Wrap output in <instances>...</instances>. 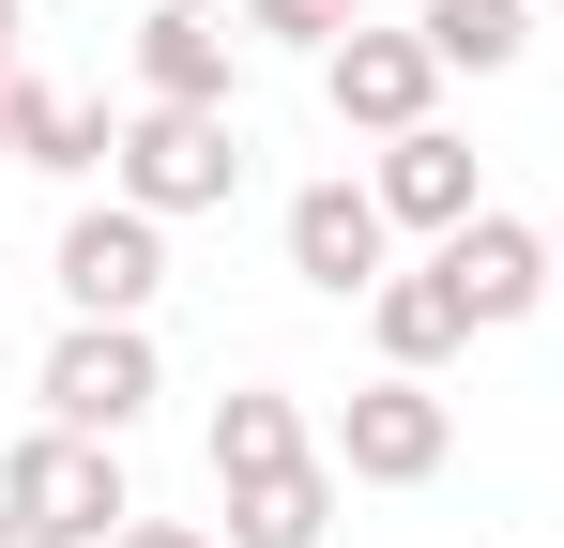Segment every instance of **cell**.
Segmentation results:
<instances>
[{
    "label": "cell",
    "mask_w": 564,
    "mask_h": 548,
    "mask_svg": "<svg viewBox=\"0 0 564 548\" xmlns=\"http://www.w3.org/2000/svg\"><path fill=\"white\" fill-rule=\"evenodd\" d=\"M0 548H77V534H46V518H15V503H0Z\"/></svg>",
    "instance_id": "cell-18"
},
{
    "label": "cell",
    "mask_w": 564,
    "mask_h": 548,
    "mask_svg": "<svg viewBox=\"0 0 564 548\" xmlns=\"http://www.w3.org/2000/svg\"><path fill=\"white\" fill-rule=\"evenodd\" d=\"M412 31L443 46V77H503V62H519V46H534L550 15H534V0H427Z\"/></svg>",
    "instance_id": "cell-15"
},
{
    "label": "cell",
    "mask_w": 564,
    "mask_h": 548,
    "mask_svg": "<svg viewBox=\"0 0 564 548\" xmlns=\"http://www.w3.org/2000/svg\"><path fill=\"white\" fill-rule=\"evenodd\" d=\"M321 534H336V457H290V472L229 487V534L214 548H321Z\"/></svg>",
    "instance_id": "cell-13"
},
{
    "label": "cell",
    "mask_w": 564,
    "mask_h": 548,
    "mask_svg": "<svg viewBox=\"0 0 564 548\" xmlns=\"http://www.w3.org/2000/svg\"><path fill=\"white\" fill-rule=\"evenodd\" d=\"M367 198H381V213H397V229H427V244L488 213V183H473V138H458V122H412V138H381V168H367Z\"/></svg>",
    "instance_id": "cell-10"
},
{
    "label": "cell",
    "mask_w": 564,
    "mask_h": 548,
    "mask_svg": "<svg viewBox=\"0 0 564 548\" xmlns=\"http://www.w3.org/2000/svg\"><path fill=\"white\" fill-rule=\"evenodd\" d=\"M107 153H122V122H107L93 91H62V77H15V168H46V183H93Z\"/></svg>",
    "instance_id": "cell-12"
},
{
    "label": "cell",
    "mask_w": 564,
    "mask_h": 548,
    "mask_svg": "<svg viewBox=\"0 0 564 548\" xmlns=\"http://www.w3.org/2000/svg\"><path fill=\"white\" fill-rule=\"evenodd\" d=\"M245 31H260V46H305V62H336V46L367 31V0H245Z\"/></svg>",
    "instance_id": "cell-16"
},
{
    "label": "cell",
    "mask_w": 564,
    "mask_h": 548,
    "mask_svg": "<svg viewBox=\"0 0 564 548\" xmlns=\"http://www.w3.org/2000/svg\"><path fill=\"white\" fill-rule=\"evenodd\" d=\"M550 31H564V0H550Z\"/></svg>",
    "instance_id": "cell-21"
},
{
    "label": "cell",
    "mask_w": 564,
    "mask_h": 548,
    "mask_svg": "<svg viewBox=\"0 0 564 548\" xmlns=\"http://www.w3.org/2000/svg\"><path fill=\"white\" fill-rule=\"evenodd\" d=\"M367 336H381V365H412V381H443V365L473 351V305H458V274H443V260L381 274V289H367Z\"/></svg>",
    "instance_id": "cell-11"
},
{
    "label": "cell",
    "mask_w": 564,
    "mask_h": 548,
    "mask_svg": "<svg viewBox=\"0 0 564 548\" xmlns=\"http://www.w3.org/2000/svg\"><path fill=\"white\" fill-rule=\"evenodd\" d=\"M321 457H336L351 487H427V472L458 457V412H443V381L381 365V381H351V396H336V427H321Z\"/></svg>",
    "instance_id": "cell-4"
},
{
    "label": "cell",
    "mask_w": 564,
    "mask_h": 548,
    "mask_svg": "<svg viewBox=\"0 0 564 548\" xmlns=\"http://www.w3.org/2000/svg\"><path fill=\"white\" fill-rule=\"evenodd\" d=\"M0 168H15V77H0Z\"/></svg>",
    "instance_id": "cell-20"
},
{
    "label": "cell",
    "mask_w": 564,
    "mask_h": 548,
    "mask_svg": "<svg viewBox=\"0 0 564 548\" xmlns=\"http://www.w3.org/2000/svg\"><path fill=\"white\" fill-rule=\"evenodd\" d=\"M550 260H564V229H550Z\"/></svg>",
    "instance_id": "cell-22"
},
{
    "label": "cell",
    "mask_w": 564,
    "mask_h": 548,
    "mask_svg": "<svg viewBox=\"0 0 564 548\" xmlns=\"http://www.w3.org/2000/svg\"><path fill=\"white\" fill-rule=\"evenodd\" d=\"M107 548H214V534H198V518H122Z\"/></svg>",
    "instance_id": "cell-17"
},
{
    "label": "cell",
    "mask_w": 564,
    "mask_h": 548,
    "mask_svg": "<svg viewBox=\"0 0 564 548\" xmlns=\"http://www.w3.org/2000/svg\"><path fill=\"white\" fill-rule=\"evenodd\" d=\"M290 274H305L321 305H367L381 274H397V213H381L367 183H305V198H290Z\"/></svg>",
    "instance_id": "cell-8"
},
{
    "label": "cell",
    "mask_w": 564,
    "mask_h": 548,
    "mask_svg": "<svg viewBox=\"0 0 564 548\" xmlns=\"http://www.w3.org/2000/svg\"><path fill=\"white\" fill-rule=\"evenodd\" d=\"M198 457H214V487H245V472H290V457H321V427H305V396H275V381H245V396H214V427H198Z\"/></svg>",
    "instance_id": "cell-14"
},
{
    "label": "cell",
    "mask_w": 564,
    "mask_h": 548,
    "mask_svg": "<svg viewBox=\"0 0 564 548\" xmlns=\"http://www.w3.org/2000/svg\"><path fill=\"white\" fill-rule=\"evenodd\" d=\"M321 107H336L351 138H412V122H443V46H427V31H381V15H367V31L321 62Z\"/></svg>",
    "instance_id": "cell-6"
},
{
    "label": "cell",
    "mask_w": 564,
    "mask_h": 548,
    "mask_svg": "<svg viewBox=\"0 0 564 548\" xmlns=\"http://www.w3.org/2000/svg\"><path fill=\"white\" fill-rule=\"evenodd\" d=\"M31 396H46V427H77V442H122L153 396H169V365H153V320H62L46 365H31Z\"/></svg>",
    "instance_id": "cell-2"
},
{
    "label": "cell",
    "mask_w": 564,
    "mask_h": 548,
    "mask_svg": "<svg viewBox=\"0 0 564 548\" xmlns=\"http://www.w3.org/2000/svg\"><path fill=\"white\" fill-rule=\"evenodd\" d=\"M15 31H31V15H15V0H0V77H31V46H15Z\"/></svg>",
    "instance_id": "cell-19"
},
{
    "label": "cell",
    "mask_w": 564,
    "mask_h": 548,
    "mask_svg": "<svg viewBox=\"0 0 564 548\" xmlns=\"http://www.w3.org/2000/svg\"><path fill=\"white\" fill-rule=\"evenodd\" d=\"M229 77H245V31L214 0H153L138 15V107H229Z\"/></svg>",
    "instance_id": "cell-9"
},
{
    "label": "cell",
    "mask_w": 564,
    "mask_h": 548,
    "mask_svg": "<svg viewBox=\"0 0 564 548\" xmlns=\"http://www.w3.org/2000/svg\"><path fill=\"white\" fill-rule=\"evenodd\" d=\"M427 260L458 274L473 336H503V320H534V305H564V260H550V229H534V213H473V229H443Z\"/></svg>",
    "instance_id": "cell-7"
},
{
    "label": "cell",
    "mask_w": 564,
    "mask_h": 548,
    "mask_svg": "<svg viewBox=\"0 0 564 548\" xmlns=\"http://www.w3.org/2000/svg\"><path fill=\"white\" fill-rule=\"evenodd\" d=\"M107 198H138V213H229L245 198V122L229 107H122V153H107Z\"/></svg>",
    "instance_id": "cell-1"
},
{
    "label": "cell",
    "mask_w": 564,
    "mask_h": 548,
    "mask_svg": "<svg viewBox=\"0 0 564 548\" xmlns=\"http://www.w3.org/2000/svg\"><path fill=\"white\" fill-rule=\"evenodd\" d=\"M46 289H62L77 320H153V305H169V213H138V198H77L62 244H46Z\"/></svg>",
    "instance_id": "cell-3"
},
{
    "label": "cell",
    "mask_w": 564,
    "mask_h": 548,
    "mask_svg": "<svg viewBox=\"0 0 564 548\" xmlns=\"http://www.w3.org/2000/svg\"><path fill=\"white\" fill-rule=\"evenodd\" d=\"M0 503L46 518V534H77V548H107L122 518H138L122 442H77V427H15V442H0Z\"/></svg>",
    "instance_id": "cell-5"
}]
</instances>
